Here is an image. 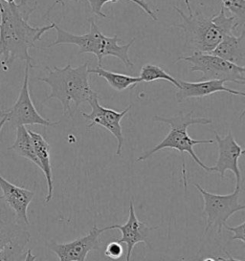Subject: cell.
<instances>
[{"label": "cell", "instance_id": "obj_1", "mask_svg": "<svg viewBox=\"0 0 245 261\" xmlns=\"http://www.w3.org/2000/svg\"><path fill=\"white\" fill-rule=\"evenodd\" d=\"M37 8V1L31 6L27 0L11 4L0 0V68L3 71L17 60L32 63L29 49L54 29V22L43 27L30 25V16Z\"/></svg>", "mask_w": 245, "mask_h": 261}, {"label": "cell", "instance_id": "obj_2", "mask_svg": "<svg viewBox=\"0 0 245 261\" xmlns=\"http://www.w3.org/2000/svg\"><path fill=\"white\" fill-rule=\"evenodd\" d=\"M89 62L72 67L70 62L64 67H46L45 77H37V81L42 82L51 89L46 100H59L62 106L63 115L73 118L74 111L71 105L76 109L84 103L88 102L94 97H100L99 94L93 89L89 84Z\"/></svg>", "mask_w": 245, "mask_h": 261}, {"label": "cell", "instance_id": "obj_3", "mask_svg": "<svg viewBox=\"0 0 245 261\" xmlns=\"http://www.w3.org/2000/svg\"><path fill=\"white\" fill-rule=\"evenodd\" d=\"M185 3L189 10V15L174 6L182 19V23L174 26L183 30L185 46L193 52H212L225 36L234 34L238 26L234 16H226L223 7L217 15L208 17L201 12L193 13L190 0H185Z\"/></svg>", "mask_w": 245, "mask_h": 261}, {"label": "cell", "instance_id": "obj_4", "mask_svg": "<svg viewBox=\"0 0 245 261\" xmlns=\"http://www.w3.org/2000/svg\"><path fill=\"white\" fill-rule=\"evenodd\" d=\"M90 30L87 34L82 36L73 35L69 32L63 30L57 24H54V29L57 32V39L46 48L58 46L61 44H74L79 47L78 55L91 53L95 55L98 60V66H102V62L105 57H115L119 59L127 67H133L134 64L130 61L129 51L135 42V39H132L130 42L120 45L118 43V36L107 37L105 36L94 21L93 18H89Z\"/></svg>", "mask_w": 245, "mask_h": 261}, {"label": "cell", "instance_id": "obj_5", "mask_svg": "<svg viewBox=\"0 0 245 261\" xmlns=\"http://www.w3.org/2000/svg\"><path fill=\"white\" fill-rule=\"evenodd\" d=\"M192 111L189 113L180 112L177 115L173 117H161V116H154L153 121L159 122V123H167L170 126V130L168 135L161 141L157 146H154L151 150L142 154L140 157H138L136 162L145 161L148 158H150L152 155L156 153L161 149L165 148H173L178 150L181 154L187 152L192 158V160L195 162L201 169H204L207 172H211L210 167L205 166L199 156L194 152L193 146L202 144H213L214 140H194L191 138V136L188 134V127L194 124L200 125H207L212 124L213 121L211 119H207L204 117L194 118L192 117Z\"/></svg>", "mask_w": 245, "mask_h": 261}, {"label": "cell", "instance_id": "obj_6", "mask_svg": "<svg viewBox=\"0 0 245 261\" xmlns=\"http://www.w3.org/2000/svg\"><path fill=\"white\" fill-rule=\"evenodd\" d=\"M181 61L191 63V72L202 73L200 81L219 80L225 83L245 84V67L231 63L211 53L193 52L191 55L178 57L176 62Z\"/></svg>", "mask_w": 245, "mask_h": 261}, {"label": "cell", "instance_id": "obj_7", "mask_svg": "<svg viewBox=\"0 0 245 261\" xmlns=\"http://www.w3.org/2000/svg\"><path fill=\"white\" fill-rule=\"evenodd\" d=\"M198 189L204 201L203 214L206 215V227L205 232L214 228L220 234L224 228V225L233 215L237 212H242L245 210L244 204L239 203L240 193L242 192V187L236 186L234 192L220 195L207 192L199 184H193Z\"/></svg>", "mask_w": 245, "mask_h": 261}, {"label": "cell", "instance_id": "obj_8", "mask_svg": "<svg viewBox=\"0 0 245 261\" xmlns=\"http://www.w3.org/2000/svg\"><path fill=\"white\" fill-rule=\"evenodd\" d=\"M34 65L29 62H26L24 80L18 98L15 105L7 111H1L0 117L7 116L10 126L16 128L21 125H42V126H57L61 123L59 122H51L44 119L38 112L31 99L29 90V72L30 68Z\"/></svg>", "mask_w": 245, "mask_h": 261}, {"label": "cell", "instance_id": "obj_9", "mask_svg": "<svg viewBox=\"0 0 245 261\" xmlns=\"http://www.w3.org/2000/svg\"><path fill=\"white\" fill-rule=\"evenodd\" d=\"M106 231L105 228H98L97 225L92 227L89 232L67 243L47 242L46 246L61 261H84L91 251L102 248L101 236Z\"/></svg>", "mask_w": 245, "mask_h": 261}, {"label": "cell", "instance_id": "obj_10", "mask_svg": "<svg viewBox=\"0 0 245 261\" xmlns=\"http://www.w3.org/2000/svg\"><path fill=\"white\" fill-rule=\"evenodd\" d=\"M99 98L100 97H94L88 101L92 108L91 113L87 114L82 112V116L86 121L89 122L88 128L94 125H101L109 131L115 138L117 139L118 146L116 149V154L118 156H121L124 146V134L121 121L122 118L128 114L132 106H129L121 112H118L113 109L102 107L100 105Z\"/></svg>", "mask_w": 245, "mask_h": 261}, {"label": "cell", "instance_id": "obj_11", "mask_svg": "<svg viewBox=\"0 0 245 261\" xmlns=\"http://www.w3.org/2000/svg\"><path fill=\"white\" fill-rule=\"evenodd\" d=\"M215 142L218 146V157L214 167H211V172H217L224 178L227 171H231L236 176V186L241 185V172L238 166V159L244 154V149L236 142L231 129L226 136L220 137L214 132Z\"/></svg>", "mask_w": 245, "mask_h": 261}, {"label": "cell", "instance_id": "obj_12", "mask_svg": "<svg viewBox=\"0 0 245 261\" xmlns=\"http://www.w3.org/2000/svg\"><path fill=\"white\" fill-rule=\"evenodd\" d=\"M156 228L149 227L145 223L140 222L135 214L133 202H130V215L129 219L124 225H112L105 227V230H119L122 232V238L117 240L120 243L127 244V255L126 260L130 261L133 248L138 243H145L150 245V232Z\"/></svg>", "mask_w": 245, "mask_h": 261}, {"label": "cell", "instance_id": "obj_13", "mask_svg": "<svg viewBox=\"0 0 245 261\" xmlns=\"http://www.w3.org/2000/svg\"><path fill=\"white\" fill-rule=\"evenodd\" d=\"M0 189L3 193L2 197L8 206L15 213L16 220L26 226L30 225L28 217V207L34 199L35 192L12 184L0 174Z\"/></svg>", "mask_w": 245, "mask_h": 261}, {"label": "cell", "instance_id": "obj_14", "mask_svg": "<svg viewBox=\"0 0 245 261\" xmlns=\"http://www.w3.org/2000/svg\"><path fill=\"white\" fill-rule=\"evenodd\" d=\"M30 238V232L19 225L15 213L0 195V250L11 243L27 245Z\"/></svg>", "mask_w": 245, "mask_h": 261}, {"label": "cell", "instance_id": "obj_15", "mask_svg": "<svg viewBox=\"0 0 245 261\" xmlns=\"http://www.w3.org/2000/svg\"><path fill=\"white\" fill-rule=\"evenodd\" d=\"M180 88L177 89L176 99L178 102H182L191 98H204L214 93L224 92L231 95L245 97V93L231 89L225 86V82L219 80H209L200 81L199 83H189L179 80Z\"/></svg>", "mask_w": 245, "mask_h": 261}, {"label": "cell", "instance_id": "obj_16", "mask_svg": "<svg viewBox=\"0 0 245 261\" xmlns=\"http://www.w3.org/2000/svg\"><path fill=\"white\" fill-rule=\"evenodd\" d=\"M211 54L227 62L245 67V32L236 37L234 34L225 36Z\"/></svg>", "mask_w": 245, "mask_h": 261}, {"label": "cell", "instance_id": "obj_17", "mask_svg": "<svg viewBox=\"0 0 245 261\" xmlns=\"http://www.w3.org/2000/svg\"><path fill=\"white\" fill-rule=\"evenodd\" d=\"M28 131H29L31 138L33 140L35 151L37 154L38 162L40 164V170L43 172L45 176L46 183H47V195L44 202L49 203L53 197L54 191L53 169H52L51 157H50L51 146L41 134L29 129Z\"/></svg>", "mask_w": 245, "mask_h": 261}, {"label": "cell", "instance_id": "obj_18", "mask_svg": "<svg viewBox=\"0 0 245 261\" xmlns=\"http://www.w3.org/2000/svg\"><path fill=\"white\" fill-rule=\"evenodd\" d=\"M15 129H16V134H15V143L8 149L15 151V153L18 154L19 156L32 162L38 167V169H40V164L38 162L37 154L35 151L34 143L31 138L29 131L25 127V125L18 126Z\"/></svg>", "mask_w": 245, "mask_h": 261}, {"label": "cell", "instance_id": "obj_19", "mask_svg": "<svg viewBox=\"0 0 245 261\" xmlns=\"http://www.w3.org/2000/svg\"><path fill=\"white\" fill-rule=\"evenodd\" d=\"M89 73H93L98 75L99 77L105 79L107 84L110 85L116 91H124L128 88H134L138 84L142 83L141 79L139 77H131L128 75H124L120 73H115L108 70L104 69L102 66H98L96 68L90 69L88 68Z\"/></svg>", "mask_w": 245, "mask_h": 261}, {"label": "cell", "instance_id": "obj_20", "mask_svg": "<svg viewBox=\"0 0 245 261\" xmlns=\"http://www.w3.org/2000/svg\"><path fill=\"white\" fill-rule=\"evenodd\" d=\"M139 77L141 79L142 83H153L155 81H166L169 84L174 85L177 89L180 88V85L178 80H176L173 76H170L168 72H166L160 66L154 64H145L142 68Z\"/></svg>", "mask_w": 245, "mask_h": 261}, {"label": "cell", "instance_id": "obj_21", "mask_svg": "<svg viewBox=\"0 0 245 261\" xmlns=\"http://www.w3.org/2000/svg\"><path fill=\"white\" fill-rule=\"evenodd\" d=\"M87 1L90 5L91 12L94 15L100 16V17H103V18H107V15L103 13L102 9L105 6V4L110 3V2H115V1H119V0H87ZM129 1L138 5L140 8L145 12L146 15H149L152 17V19L155 20V21L157 20V17L155 16V14L153 13V10H152V8L149 5V3L145 2V0H129Z\"/></svg>", "mask_w": 245, "mask_h": 261}, {"label": "cell", "instance_id": "obj_22", "mask_svg": "<svg viewBox=\"0 0 245 261\" xmlns=\"http://www.w3.org/2000/svg\"><path fill=\"white\" fill-rule=\"evenodd\" d=\"M223 8L228 10L236 18L238 26H243L245 21V0H222Z\"/></svg>", "mask_w": 245, "mask_h": 261}, {"label": "cell", "instance_id": "obj_23", "mask_svg": "<svg viewBox=\"0 0 245 261\" xmlns=\"http://www.w3.org/2000/svg\"><path fill=\"white\" fill-rule=\"evenodd\" d=\"M124 249H122V243L116 241H112L107 244L105 250V255L112 260L120 259L122 256Z\"/></svg>", "mask_w": 245, "mask_h": 261}, {"label": "cell", "instance_id": "obj_24", "mask_svg": "<svg viewBox=\"0 0 245 261\" xmlns=\"http://www.w3.org/2000/svg\"><path fill=\"white\" fill-rule=\"evenodd\" d=\"M244 221L241 223L240 225L237 226V227H230V226H228L227 224H225V225H224V228H225L226 230H228L229 231H233V232H234V236H233L232 238L230 239L231 241H234V240H240V241L244 244Z\"/></svg>", "mask_w": 245, "mask_h": 261}, {"label": "cell", "instance_id": "obj_25", "mask_svg": "<svg viewBox=\"0 0 245 261\" xmlns=\"http://www.w3.org/2000/svg\"><path fill=\"white\" fill-rule=\"evenodd\" d=\"M68 1H74V2H79L80 0H55V4L53 5L54 6H56L57 4H61L62 6H64L65 4H66V2H68Z\"/></svg>", "mask_w": 245, "mask_h": 261}, {"label": "cell", "instance_id": "obj_26", "mask_svg": "<svg viewBox=\"0 0 245 261\" xmlns=\"http://www.w3.org/2000/svg\"><path fill=\"white\" fill-rule=\"evenodd\" d=\"M0 118H1V121H0V132H1L3 126H4V124L7 123L8 118L7 116H2V117H0Z\"/></svg>", "mask_w": 245, "mask_h": 261}, {"label": "cell", "instance_id": "obj_27", "mask_svg": "<svg viewBox=\"0 0 245 261\" xmlns=\"http://www.w3.org/2000/svg\"><path fill=\"white\" fill-rule=\"evenodd\" d=\"M1 1H3V2H5V3H8V4H11V3L15 2V0H1Z\"/></svg>", "mask_w": 245, "mask_h": 261}]
</instances>
